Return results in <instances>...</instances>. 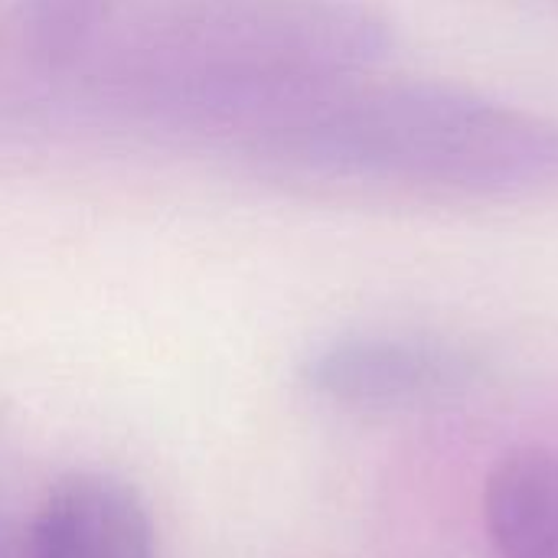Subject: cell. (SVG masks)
Wrapping results in <instances>:
<instances>
[{
  "mask_svg": "<svg viewBox=\"0 0 558 558\" xmlns=\"http://www.w3.org/2000/svg\"><path fill=\"white\" fill-rule=\"evenodd\" d=\"M389 43L360 0H180L101 36L78 65L105 114L235 147L369 75Z\"/></svg>",
  "mask_w": 558,
  "mask_h": 558,
  "instance_id": "cell-1",
  "label": "cell"
},
{
  "mask_svg": "<svg viewBox=\"0 0 558 558\" xmlns=\"http://www.w3.org/2000/svg\"><path fill=\"white\" fill-rule=\"evenodd\" d=\"M232 150L278 183L425 199L558 190V121L441 82L353 78Z\"/></svg>",
  "mask_w": 558,
  "mask_h": 558,
  "instance_id": "cell-2",
  "label": "cell"
},
{
  "mask_svg": "<svg viewBox=\"0 0 558 558\" xmlns=\"http://www.w3.org/2000/svg\"><path fill=\"white\" fill-rule=\"evenodd\" d=\"M481 383V360L422 333H350L304 363V386L340 409L405 412L461 399Z\"/></svg>",
  "mask_w": 558,
  "mask_h": 558,
  "instance_id": "cell-3",
  "label": "cell"
},
{
  "mask_svg": "<svg viewBox=\"0 0 558 558\" xmlns=\"http://www.w3.org/2000/svg\"><path fill=\"white\" fill-rule=\"evenodd\" d=\"M20 558H154V526L134 487L75 471L46 490Z\"/></svg>",
  "mask_w": 558,
  "mask_h": 558,
  "instance_id": "cell-4",
  "label": "cell"
},
{
  "mask_svg": "<svg viewBox=\"0 0 558 558\" xmlns=\"http://www.w3.org/2000/svg\"><path fill=\"white\" fill-rule=\"evenodd\" d=\"M484 526L497 558H558V454L513 448L487 474Z\"/></svg>",
  "mask_w": 558,
  "mask_h": 558,
  "instance_id": "cell-5",
  "label": "cell"
},
{
  "mask_svg": "<svg viewBox=\"0 0 558 558\" xmlns=\"http://www.w3.org/2000/svg\"><path fill=\"white\" fill-rule=\"evenodd\" d=\"M121 0H16L36 56L52 69H75L108 33Z\"/></svg>",
  "mask_w": 558,
  "mask_h": 558,
  "instance_id": "cell-6",
  "label": "cell"
}]
</instances>
